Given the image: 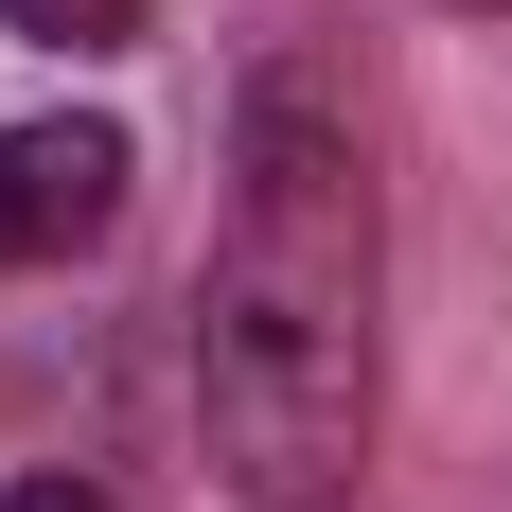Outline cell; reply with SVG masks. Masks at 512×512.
<instances>
[{
  "mask_svg": "<svg viewBox=\"0 0 512 512\" xmlns=\"http://www.w3.org/2000/svg\"><path fill=\"white\" fill-rule=\"evenodd\" d=\"M124 177H142V142L106 124V106H53V124H0V283L18 265H71L124 230Z\"/></svg>",
  "mask_w": 512,
  "mask_h": 512,
  "instance_id": "7a4b0ae2",
  "label": "cell"
},
{
  "mask_svg": "<svg viewBox=\"0 0 512 512\" xmlns=\"http://www.w3.org/2000/svg\"><path fill=\"white\" fill-rule=\"evenodd\" d=\"M0 512H106V495H89V477H18Z\"/></svg>",
  "mask_w": 512,
  "mask_h": 512,
  "instance_id": "277c9868",
  "label": "cell"
},
{
  "mask_svg": "<svg viewBox=\"0 0 512 512\" xmlns=\"http://www.w3.org/2000/svg\"><path fill=\"white\" fill-rule=\"evenodd\" d=\"M371 318H389V212L371 142L318 53H248L230 89V195L195 265V424L248 512H336L371 460Z\"/></svg>",
  "mask_w": 512,
  "mask_h": 512,
  "instance_id": "6da1fadb",
  "label": "cell"
},
{
  "mask_svg": "<svg viewBox=\"0 0 512 512\" xmlns=\"http://www.w3.org/2000/svg\"><path fill=\"white\" fill-rule=\"evenodd\" d=\"M0 18H18V36H53V53H124L159 0H0Z\"/></svg>",
  "mask_w": 512,
  "mask_h": 512,
  "instance_id": "3957f363",
  "label": "cell"
}]
</instances>
